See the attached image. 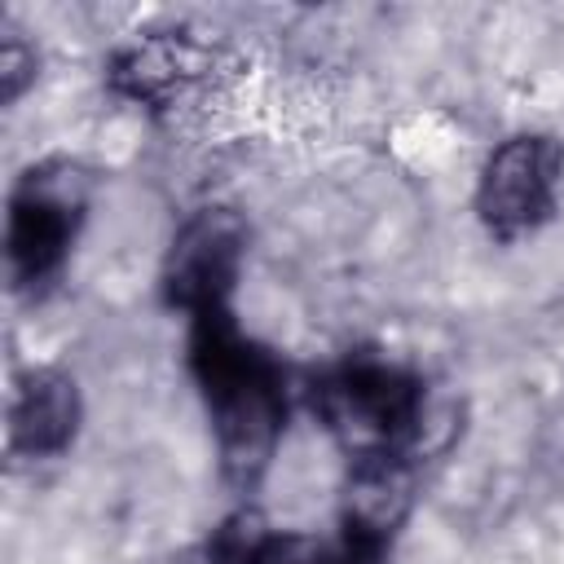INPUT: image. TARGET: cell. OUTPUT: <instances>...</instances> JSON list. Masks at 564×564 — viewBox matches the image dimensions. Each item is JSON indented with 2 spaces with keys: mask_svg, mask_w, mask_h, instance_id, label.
Returning <instances> with one entry per match:
<instances>
[{
  "mask_svg": "<svg viewBox=\"0 0 564 564\" xmlns=\"http://www.w3.org/2000/svg\"><path fill=\"white\" fill-rule=\"evenodd\" d=\"M198 66L203 57L185 40H145L115 62V84L141 101H159L172 97L189 75H198Z\"/></svg>",
  "mask_w": 564,
  "mask_h": 564,
  "instance_id": "8",
  "label": "cell"
},
{
  "mask_svg": "<svg viewBox=\"0 0 564 564\" xmlns=\"http://www.w3.org/2000/svg\"><path fill=\"white\" fill-rule=\"evenodd\" d=\"M264 542H269L264 520L256 511H238V516H229L216 529V538L207 546V560L212 564H256V555L264 551Z\"/></svg>",
  "mask_w": 564,
  "mask_h": 564,
  "instance_id": "10",
  "label": "cell"
},
{
  "mask_svg": "<svg viewBox=\"0 0 564 564\" xmlns=\"http://www.w3.org/2000/svg\"><path fill=\"white\" fill-rule=\"evenodd\" d=\"M88 203V176L66 163H40L22 176L9 203V269L18 282H44L79 225V212Z\"/></svg>",
  "mask_w": 564,
  "mask_h": 564,
  "instance_id": "3",
  "label": "cell"
},
{
  "mask_svg": "<svg viewBox=\"0 0 564 564\" xmlns=\"http://www.w3.org/2000/svg\"><path fill=\"white\" fill-rule=\"evenodd\" d=\"M414 507V463L405 454L357 458L344 485V533L366 546H388Z\"/></svg>",
  "mask_w": 564,
  "mask_h": 564,
  "instance_id": "6",
  "label": "cell"
},
{
  "mask_svg": "<svg viewBox=\"0 0 564 564\" xmlns=\"http://www.w3.org/2000/svg\"><path fill=\"white\" fill-rule=\"evenodd\" d=\"M256 564H379V546H366L352 533H344L339 542H317L304 533H286V538L269 533Z\"/></svg>",
  "mask_w": 564,
  "mask_h": 564,
  "instance_id": "9",
  "label": "cell"
},
{
  "mask_svg": "<svg viewBox=\"0 0 564 564\" xmlns=\"http://www.w3.org/2000/svg\"><path fill=\"white\" fill-rule=\"evenodd\" d=\"M79 427V392L75 379L62 370H31L18 379L13 405H9V445L26 458L62 454L75 441Z\"/></svg>",
  "mask_w": 564,
  "mask_h": 564,
  "instance_id": "7",
  "label": "cell"
},
{
  "mask_svg": "<svg viewBox=\"0 0 564 564\" xmlns=\"http://www.w3.org/2000/svg\"><path fill=\"white\" fill-rule=\"evenodd\" d=\"M560 172H564L560 141L538 132L507 137L480 167V185H476L480 225L502 242L533 234L555 207Z\"/></svg>",
  "mask_w": 564,
  "mask_h": 564,
  "instance_id": "4",
  "label": "cell"
},
{
  "mask_svg": "<svg viewBox=\"0 0 564 564\" xmlns=\"http://www.w3.org/2000/svg\"><path fill=\"white\" fill-rule=\"evenodd\" d=\"M242 247H247V225H242L238 212H229V207L194 212L176 229V238L167 247V260H163L167 304H176L194 317L225 308V291L238 273Z\"/></svg>",
  "mask_w": 564,
  "mask_h": 564,
  "instance_id": "5",
  "label": "cell"
},
{
  "mask_svg": "<svg viewBox=\"0 0 564 564\" xmlns=\"http://www.w3.org/2000/svg\"><path fill=\"white\" fill-rule=\"evenodd\" d=\"M313 405L330 436L352 454V463L401 454L419 436V423L427 414L423 388L405 370L375 357H357L322 375L313 388Z\"/></svg>",
  "mask_w": 564,
  "mask_h": 564,
  "instance_id": "2",
  "label": "cell"
},
{
  "mask_svg": "<svg viewBox=\"0 0 564 564\" xmlns=\"http://www.w3.org/2000/svg\"><path fill=\"white\" fill-rule=\"evenodd\" d=\"M194 375L203 383L220 467L234 485L251 489L282 436V379L278 366L238 335L225 308L203 313L194 326Z\"/></svg>",
  "mask_w": 564,
  "mask_h": 564,
  "instance_id": "1",
  "label": "cell"
},
{
  "mask_svg": "<svg viewBox=\"0 0 564 564\" xmlns=\"http://www.w3.org/2000/svg\"><path fill=\"white\" fill-rule=\"evenodd\" d=\"M31 79H35V48L22 44L18 35H4V44H0V93H4V101H18Z\"/></svg>",
  "mask_w": 564,
  "mask_h": 564,
  "instance_id": "11",
  "label": "cell"
}]
</instances>
